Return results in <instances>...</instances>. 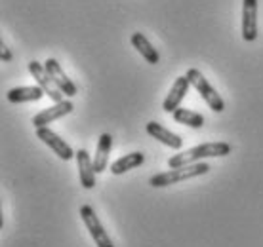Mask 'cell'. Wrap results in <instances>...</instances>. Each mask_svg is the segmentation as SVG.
<instances>
[{
  "instance_id": "6da1fadb",
  "label": "cell",
  "mask_w": 263,
  "mask_h": 247,
  "mask_svg": "<svg viewBox=\"0 0 263 247\" xmlns=\"http://www.w3.org/2000/svg\"><path fill=\"white\" fill-rule=\"evenodd\" d=\"M231 154V145L223 143V141H216V143H204L198 145L195 149H189L185 152H179L176 156H172L168 160V168L176 169V168H183V166H189V163H197L204 158H221Z\"/></svg>"
},
{
  "instance_id": "7a4b0ae2",
  "label": "cell",
  "mask_w": 263,
  "mask_h": 247,
  "mask_svg": "<svg viewBox=\"0 0 263 247\" xmlns=\"http://www.w3.org/2000/svg\"><path fill=\"white\" fill-rule=\"evenodd\" d=\"M210 171V166L204 162L197 163H189V166H183V168H176V169H168L164 173H157L149 179V184L153 189H162V187H170V184H176V182L187 181V179H193V177H200L204 173Z\"/></svg>"
},
{
  "instance_id": "3957f363",
  "label": "cell",
  "mask_w": 263,
  "mask_h": 247,
  "mask_svg": "<svg viewBox=\"0 0 263 247\" xmlns=\"http://www.w3.org/2000/svg\"><path fill=\"white\" fill-rule=\"evenodd\" d=\"M187 76L191 80V86L200 93V97L204 99V103L210 107L214 112H223L225 111V101L221 99V95L216 91V88L204 78V74L198 69H189Z\"/></svg>"
},
{
  "instance_id": "277c9868",
  "label": "cell",
  "mask_w": 263,
  "mask_h": 247,
  "mask_svg": "<svg viewBox=\"0 0 263 247\" xmlns=\"http://www.w3.org/2000/svg\"><path fill=\"white\" fill-rule=\"evenodd\" d=\"M80 219H82V222L86 224L88 232H90V236H92V240L96 241V245L98 247H115L112 245V240L105 232V228H103L101 221L98 219V215H96L92 205H82V208H80Z\"/></svg>"
},
{
  "instance_id": "5b68a950",
  "label": "cell",
  "mask_w": 263,
  "mask_h": 247,
  "mask_svg": "<svg viewBox=\"0 0 263 247\" xmlns=\"http://www.w3.org/2000/svg\"><path fill=\"white\" fill-rule=\"evenodd\" d=\"M27 67H29V72L33 74L36 86H40V88L44 90V93L52 99L53 103H61V101H65V99H63L65 93H61V90L55 86V82L52 80V76L48 74L46 67L42 65V63H39V61H31Z\"/></svg>"
},
{
  "instance_id": "8992f818",
  "label": "cell",
  "mask_w": 263,
  "mask_h": 247,
  "mask_svg": "<svg viewBox=\"0 0 263 247\" xmlns=\"http://www.w3.org/2000/svg\"><path fill=\"white\" fill-rule=\"evenodd\" d=\"M36 137H39L40 141L44 145H48V149H52L55 154H58V158H61V160H71V158L77 156V152L69 147V145L61 139L58 133H53L50 128H36Z\"/></svg>"
},
{
  "instance_id": "52a82bcc",
  "label": "cell",
  "mask_w": 263,
  "mask_h": 247,
  "mask_svg": "<svg viewBox=\"0 0 263 247\" xmlns=\"http://www.w3.org/2000/svg\"><path fill=\"white\" fill-rule=\"evenodd\" d=\"M242 38L244 42L257 38V0H242Z\"/></svg>"
},
{
  "instance_id": "ba28073f",
  "label": "cell",
  "mask_w": 263,
  "mask_h": 247,
  "mask_svg": "<svg viewBox=\"0 0 263 247\" xmlns=\"http://www.w3.org/2000/svg\"><path fill=\"white\" fill-rule=\"evenodd\" d=\"M74 105L72 101H61V103H55L53 107H48L46 111H40L36 116L33 118V126L34 128H46L52 122L60 120V118L67 116L69 112H72Z\"/></svg>"
},
{
  "instance_id": "9c48e42d",
  "label": "cell",
  "mask_w": 263,
  "mask_h": 247,
  "mask_svg": "<svg viewBox=\"0 0 263 247\" xmlns=\"http://www.w3.org/2000/svg\"><path fill=\"white\" fill-rule=\"evenodd\" d=\"M189 88H191V80H189V76H187V74H185V76H178L176 82H174V86L170 88L168 97H166L164 103H162V111L170 114V112H174L176 109H179V105H181V101L185 99Z\"/></svg>"
},
{
  "instance_id": "30bf717a",
  "label": "cell",
  "mask_w": 263,
  "mask_h": 247,
  "mask_svg": "<svg viewBox=\"0 0 263 247\" xmlns=\"http://www.w3.org/2000/svg\"><path fill=\"white\" fill-rule=\"evenodd\" d=\"M44 67H46L48 74L52 76V80L55 82V86H58V88L61 90V93H65L67 97H74V95L79 93L77 86H74L71 80H69V76H67L65 72H63V69H61L60 63H58L55 59H46Z\"/></svg>"
},
{
  "instance_id": "8fae6325",
  "label": "cell",
  "mask_w": 263,
  "mask_h": 247,
  "mask_svg": "<svg viewBox=\"0 0 263 247\" xmlns=\"http://www.w3.org/2000/svg\"><path fill=\"white\" fill-rule=\"evenodd\" d=\"M77 166H79V179L80 184L84 187L86 190H92L96 187V168H93V162L88 150L80 149L77 150Z\"/></svg>"
},
{
  "instance_id": "7c38bea8",
  "label": "cell",
  "mask_w": 263,
  "mask_h": 247,
  "mask_svg": "<svg viewBox=\"0 0 263 247\" xmlns=\"http://www.w3.org/2000/svg\"><path fill=\"white\" fill-rule=\"evenodd\" d=\"M145 130H147V133H149L153 139H157V141H160L162 145L170 147L172 150H179L183 147V139H181L178 133L166 130L164 126H160L158 122H149L145 126Z\"/></svg>"
},
{
  "instance_id": "4fadbf2b",
  "label": "cell",
  "mask_w": 263,
  "mask_h": 247,
  "mask_svg": "<svg viewBox=\"0 0 263 247\" xmlns=\"http://www.w3.org/2000/svg\"><path fill=\"white\" fill-rule=\"evenodd\" d=\"M46 95L40 86H20V88H12L6 93V99L10 103H31V101H39Z\"/></svg>"
},
{
  "instance_id": "5bb4252c",
  "label": "cell",
  "mask_w": 263,
  "mask_h": 247,
  "mask_svg": "<svg viewBox=\"0 0 263 247\" xmlns=\"http://www.w3.org/2000/svg\"><path fill=\"white\" fill-rule=\"evenodd\" d=\"M130 42H132V46H134V48L139 52V55L147 61V63L157 65L158 61H160V55H158L157 48L149 42V38H147L143 33H134L130 36Z\"/></svg>"
},
{
  "instance_id": "9a60e30c",
  "label": "cell",
  "mask_w": 263,
  "mask_h": 247,
  "mask_svg": "<svg viewBox=\"0 0 263 247\" xmlns=\"http://www.w3.org/2000/svg\"><path fill=\"white\" fill-rule=\"evenodd\" d=\"M111 149H112V137L109 135V133H103V135L99 137L98 149H96V154H93V168H96V173H101V171L107 169Z\"/></svg>"
},
{
  "instance_id": "2e32d148",
  "label": "cell",
  "mask_w": 263,
  "mask_h": 247,
  "mask_svg": "<svg viewBox=\"0 0 263 247\" xmlns=\"http://www.w3.org/2000/svg\"><path fill=\"white\" fill-rule=\"evenodd\" d=\"M145 162V154L143 152H130V154H124L120 156L119 160H115L111 166V173L112 175H122L130 169H136L139 166H143Z\"/></svg>"
},
{
  "instance_id": "e0dca14e",
  "label": "cell",
  "mask_w": 263,
  "mask_h": 247,
  "mask_svg": "<svg viewBox=\"0 0 263 247\" xmlns=\"http://www.w3.org/2000/svg\"><path fill=\"white\" fill-rule=\"evenodd\" d=\"M172 118L178 123H183V126H189V128H195V130H198V128L204 126V116L200 112L189 111V109H181V107L172 112Z\"/></svg>"
},
{
  "instance_id": "ac0fdd59",
  "label": "cell",
  "mask_w": 263,
  "mask_h": 247,
  "mask_svg": "<svg viewBox=\"0 0 263 247\" xmlns=\"http://www.w3.org/2000/svg\"><path fill=\"white\" fill-rule=\"evenodd\" d=\"M0 57H2V61H4V63H10V61H12V59H13L12 52L8 50L6 44H4V42H0Z\"/></svg>"
}]
</instances>
